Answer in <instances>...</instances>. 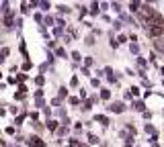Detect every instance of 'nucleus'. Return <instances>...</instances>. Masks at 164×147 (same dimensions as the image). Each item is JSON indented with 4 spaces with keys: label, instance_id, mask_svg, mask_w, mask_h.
Instances as JSON below:
<instances>
[{
    "label": "nucleus",
    "instance_id": "11",
    "mask_svg": "<svg viewBox=\"0 0 164 147\" xmlns=\"http://www.w3.org/2000/svg\"><path fill=\"white\" fill-rule=\"evenodd\" d=\"M111 8H113L115 13H121V4H119V2H113V4H111Z\"/></svg>",
    "mask_w": 164,
    "mask_h": 147
},
{
    "label": "nucleus",
    "instance_id": "26",
    "mask_svg": "<svg viewBox=\"0 0 164 147\" xmlns=\"http://www.w3.org/2000/svg\"><path fill=\"white\" fill-rule=\"evenodd\" d=\"M146 2H156V0H146Z\"/></svg>",
    "mask_w": 164,
    "mask_h": 147
},
{
    "label": "nucleus",
    "instance_id": "16",
    "mask_svg": "<svg viewBox=\"0 0 164 147\" xmlns=\"http://www.w3.org/2000/svg\"><path fill=\"white\" fill-rule=\"evenodd\" d=\"M80 74H82V76H90V72H88V66H84V67H82V70H80Z\"/></svg>",
    "mask_w": 164,
    "mask_h": 147
},
{
    "label": "nucleus",
    "instance_id": "19",
    "mask_svg": "<svg viewBox=\"0 0 164 147\" xmlns=\"http://www.w3.org/2000/svg\"><path fill=\"white\" fill-rule=\"evenodd\" d=\"M55 55H58V57H64V55H66V51H64V49H58V51H55Z\"/></svg>",
    "mask_w": 164,
    "mask_h": 147
},
{
    "label": "nucleus",
    "instance_id": "1",
    "mask_svg": "<svg viewBox=\"0 0 164 147\" xmlns=\"http://www.w3.org/2000/svg\"><path fill=\"white\" fill-rule=\"evenodd\" d=\"M146 31H148L150 37H160V35H164V23H160V25H152V27H148Z\"/></svg>",
    "mask_w": 164,
    "mask_h": 147
},
{
    "label": "nucleus",
    "instance_id": "18",
    "mask_svg": "<svg viewBox=\"0 0 164 147\" xmlns=\"http://www.w3.org/2000/svg\"><path fill=\"white\" fill-rule=\"evenodd\" d=\"M60 96H62V98H64V96H68V90H66V88H60Z\"/></svg>",
    "mask_w": 164,
    "mask_h": 147
},
{
    "label": "nucleus",
    "instance_id": "24",
    "mask_svg": "<svg viewBox=\"0 0 164 147\" xmlns=\"http://www.w3.org/2000/svg\"><path fill=\"white\" fill-rule=\"evenodd\" d=\"M23 70H25V72H27V70H31V63H29V61H25V63H23Z\"/></svg>",
    "mask_w": 164,
    "mask_h": 147
},
{
    "label": "nucleus",
    "instance_id": "6",
    "mask_svg": "<svg viewBox=\"0 0 164 147\" xmlns=\"http://www.w3.org/2000/svg\"><path fill=\"white\" fill-rule=\"evenodd\" d=\"M101 98H102V100H109V98H111V92L107 90V88H102V90H101Z\"/></svg>",
    "mask_w": 164,
    "mask_h": 147
},
{
    "label": "nucleus",
    "instance_id": "7",
    "mask_svg": "<svg viewBox=\"0 0 164 147\" xmlns=\"http://www.w3.org/2000/svg\"><path fill=\"white\" fill-rule=\"evenodd\" d=\"M39 8H41V10H49V8H51V4H49L47 0H41V2H39Z\"/></svg>",
    "mask_w": 164,
    "mask_h": 147
},
{
    "label": "nucleus",
    "instance_id": "21",
    "mask_svg": "<svg viewBox=\"0 0 164 147\" xmlns=\"http://www.w3.org/2000/svg\"><path fill=\"white\" fill-rule=\"evenodd\" d=\"M20 13H23V14H27V13H29V6H27V4H23V8H20Z\"/></svg>",
    "mask_w": 164,
    "mask_h": 147
},
{
    "label": "nucleus",
    "instance_id": "13",
    "mask_svg": "<svg viewBox=\"0 0 164 147\" xmlns=\"http://www.w3.org/2000/svg\"><path fill=\"white\" fill-rule=\"evenodd\" d=\"M146 133H152V135H156V131H154V127H152V125H146Z\"/></svg>",
    "mask_w": 164,
    "mask_h": 147
},
{
    "label": "nucleus",
    "instance_id": "14",
    "mask_svg": "<svg viewBox=\"0 0 164 147\" xmlns=\"http://www.w3.org/2000/svg\"><path fill=\"white\" fill-rule=\"evenodd\" d=\"M72 59H74L76 63H78V61H80L82 57H80V53H78V51H74V53H72Z\"/></svg>",
    "mask_w": 164,
    "mask_h": 147
},
{
    "label": "nucleus",
    "instance_id": "9",
    "mask_svg": "<svg viewBox=\"0 0 164 147\" xmlns=\"http://www.w3.org/2000/svg\"><path fill=\"white\" fill-rule=\"evenodd\" d=\"M90 13H92V14H99V2H92V6H90Z\"/></svg>",
    "mask_w": 164,
    "mask_h": 147
},
{
    "label": "nucleus",
    "instance_id": "10",
    "mask_svg": "<svg viewBox=\"0 0 164 147\" xmlns=\"http://www.w3.org/2000/svg\"><path fill=\"white\" fill-rule=\"evenodd\" d=\"M133 108H136V110H144L146 106H144V102H142V100H137L136 104H133Z\"/></svg>",
    "mask_w": 164,
    "mask_h": 147
},
{
    "label": "nucleus",
    "instance_id": "20",
    "mask_svg": "<svg viewBox=\"0 0 164 147\" xmlns=\"http://www.w3.org/2000/svg\"><path fill=\"white\" fill-rule=\"evenodd\" d=\"M6 55H8V47H4L2 49V59H6Z\"/></svg>",
    "mask_w": 164,
    "mask_h": 147
},
{
    "label": "nucleus",
    "instance_id": "12",
    "mask_svg": "<svg viewBox=\"0 0 164 147\" xmlns=\"http://www.w3.org/2000/svg\"><path fill=\"white\" fill-rule=\"evenodd\" d=\"M43 82H45L43 76H37V78H35V84H37V86H43Z\"/></svg>",
    "mask_w": 164,
    "mask_h": 147
},
{
    "label": "nucleus",
    "instance_id": "4",
    "mask_svg": "<svg viewBox=\"0 0 164 147\" xmlns=\"http://www.w3.org/2000/svg\"><path fill=\"white\" fill-rule=\"evenodd\" d=\"M140 6H142V2H140V0H131V2H129V10H131V13H137Z\"/></svg>",
    "mask_w": 164,
    "mask_h": 147
},
{
    "label": "nucleus",
    "instance_id": "25",
    "mask_svg": "<svg viewBox=\"0 0 164 147\" xmlns=\"http://www.w3.org/2000/svg\"><path fill=\"white\" fill-rule=\"evenodd\" d=\"M90 84H92V88H96V86H99V80H96V78H92V80H90Z\"/></svg>",
    "mask_w": 164,
    "mask_h": 147
},
{
    "label": "nucleus",
    "instance_id": "17",
    "mask_svg": "<svg viewBox=\"0 0 164 147\" xmlns=\"http://www.w3.org/2000/svg\"><path fill=\"white\" fill-rule=\"evenodd\" d=\"M58 10H60V13H70V8L64 6V4H62V6H58Z\"/></svg>",
    "mask_w": 164,
    "mask_h": 147
},
{
    "label": "nucleus",
    "instance_id": "2",
    "mask_svg": "<svg viewBox=\"0 0 164 147\" xmlns=\"http://www.w3.org/2000/svg\"><path fill=\"white\" fill-rule=\"evenodd\" d=\"M123 110H125V104H123V102H113L109 106V113H115V114L123 113Z\"/></svg>",
    "mask_w": 164,
    "mask_h": 147
},
{
    "label": "nucleus",
    "instance_id": "8",
    "mask_svg": "<svg viewBox=\"0 0 164 147\" xmlns=\"http://www.w3.org/2000/svg\"><path fill=\"white\" fill-rule=\"evenodd\" d=\"M47 129L49 131H55L58 129V120H47Z\"/></svg>",
    "mask_w": 164,
    "mask_h": 147
},
{
    "label": "nucleus",
    "instance_id": "3",
    "mask_svg": "<svg viewBox=\"0 0 164 147\" xmlns=\"http://www.w3.org/2000/svg\"><path fill=\"white\" fill-rule=\"evenodd\" d=\"M27 145H29V147H43V141L35 135V137H31V139L27 141Z\"/></svg>",
    "mask_w": 164,
    "mask_h": 147
},
{
    "label": "nucleus",
    "instance_id": "15",
    "mask_svg": "<svg viewBox=\"0 0 164 147\" xmlns=\"http://www.w3.org/2000/svg\"><path fill=\"white\" fill-rule=\"evenodd\" d=\"M111 47H113V49L119 47V41H115V37H111Z\"/></svg>",
    "mask_w": 164,
    "mask_h": 147
},
{
    "label": "nucleus",
    "instance_id": "22",
    "mask_svg": "<svg viewBox=\"0 0 164 147\" xmlns=\"http://www.w3.org/2000/svg\"><path fill=\"white\" fill-rule=\"evenodd\" d=\"M45 25H49V27H51V25H54V19H51V16H47V19H45Z\"/></svg>",
    "mask_w": 164,
    "mask_h": 147
},
{
    "label": "nucleus",
    "instance_id": "23",
    "mask_svg": "<svg viewBox=\"0 0 164 147\" xmlns=\"http://www.w3.org/2000/svg\"><path fill=\"white\" fill-rule=\"evenodd\" d=\"M86 45H95V39L92 37H86Z\"/></svg>",
    "mask_w": 164,
    "mask_h": 147
},
{
    "label": "nucleus",
    "instance_id": "5",
    "mask_svg": "<svg viewBox=\"0 0 164 147\" xmlns=\"http://www.w3.org/2000/svg\"><path fill=\"white\" fill-rule=\"evenodd\" d=\"M95 119H96V123H101V125H109V119H107L105 114H96Z\"/></svg>",
    "mask_w": 164,
    "mask_h": 147
}]
</instances>
